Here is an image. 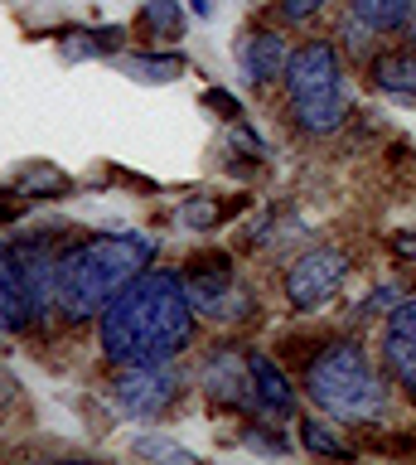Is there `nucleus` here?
<instances>
[{"label": "nucleus", "mask_w": 416, "mask_h": 465, "mask_svg": "<svg viewBox=\"0 0 416 465\" xmlns=\"http://www.w3.org/2000/svg\"><path fill=\"white\" fill-rule=\"evenodd\" d=\"M411 398H416V383H411Z\"/></svg>", "instance_id": "24"}, {"label": "nucleus", "mask_w": 416, "mask_h": 465, "mask_svg": "<svg viewBox=\"0 0 416 465\" xmlns=\"http://www.w3.org/2000/svg\"><path fill=\"white\" fill-rule=\"evenodd\" d=\"M300 436H305V446L314 450V456H349V446H343L320 417H305V421H300Z\"/></svg>", "instance_id": "17"}, {"label": "nucleus", "mask_w": 416, "mask_h": 465, "mask_svg": "<svg viewBox=\"0 0 416 465\" xmlns=\"http://www.w3.org/2000/svg\"><path fill=\"white\" fill-rule=\"evenodd\" d=\"M155 257V242L146 232H97L73 247H63L53 262V311L63 320H88L140 276Z\"/></svg>", "instance_id": "2"}, {"label": "nucleus", "mask_w": 416, "mask_h": 465, "mask_svg": "<svg viewBox=\"0 0 416 465\" xmlns=\"http://www.w3.org/2000/svg\"><path fill=\"white\" fill-rule=\"evenodd\" d=\"M411 20H416V15H411Z\"/></svg>", "instance_id": "25"}, {"label": "nucleus", "mask_w": 416, "mask_h": 465, "mask_svg": "<svg viewBox=\"0 0 416 465\" xmlns=\"http://www.w3.org/2000/svg\"><path fill=\"white\" fill-rule=\"evenodd\" d=\"M111 398L131 417H160L179 398V373L169 369V359L165 363H121L117 383H111Z\"/></svg>", "instance_id": "7"}, {"label": "nucleus", "mask_w": 416, "mask_h": 465, "mask_svg": "<svg viewBox=\"0 0 416 465\" xmlns=\"http://www.w3.org/2000/svg\"><path fill=\"white\" fill-rule=\"evenodd\" d=\"M247 369H252L256 402H262L266 412H291V407H295V388H291V378H285V373H281L266 354H247Z\"/></svg>", "instance_id": "11"}, {"label": "nucleus", "mask_w": 416, "mask_h": 465, "mask_svg": "<svg viewBox=\"0 0 416 465\" xmlns=\"http://www.w3.org/2000/svg\"><path fill=\"white\" fill-rule=\"evenodd\" d=\"M184 223H189V228H208V223H218V203H208V199L184 203Z\"/></svg>", "instance_id": "18"}, {"label": "nucleus", "mask_w": 416, "mask_h": 465, "mask_svg": "<svg viewBox=\"0 0 416 465\" xmlns=\"http://www.w3.org/2000/svg\"><path fill=\"white\" fill-rule=\"evenodd\" d=\"M121 68L131 73V78H140V83H175L179 73H184V58H175V54H155V58L131 54Z\"/></svg>", "instance_id": "14"}, {"label": "nucleus", "mask_w": 416, "mask_h": 465, "mask_svg": "<svg viewBox=\"0 0 416 465\" xmlns=\"http://www.w3.org/2000/svg\"><path fill=\"white\" fill-rule=\"evenodd\" d=\"M194 15H213V0H194Z\"/></svg>", "instance_id": "23"}, {"label": "nucleus", "mask_w": 416, "mask_h": 465, "mask_svg": "<svg viewBox=\"0 0 416 465\" xmlns=\"http://www.w3.org/2000/svg\"><path fill=\"white\" fill-rule=\"evenodd\" d=\"M305 392L329 417H343V421L378 417L382 407V378L368 363L363 344H329L324 354H314L305 369Z\"/></svg>", "instance_id": "4"}, {"label": "nucleus", "mask_w": 416, "mask_h": 465, "mask_svg": "<svg viewBox=\"0 0 416 465\" xmlns=\"http://www.w3.org/2000/svg\"><path fill=\"white\" fill-rule=\"evenodd\" d=\"M329 5V0H281V15L291 25H300V20H310V15H320Z\"/></svg>", "instance_id": "19"}, {"label": "nucleus", "mask_w": 416, "mask_h": 465, "mask_svg": "<svg viewBox=\"0 0 416 465\" xmlns=\"http://www.w3.org/2000/svg\"><path fill=\"white\" fill-rule=\"evenodd\" d=\"M204 107H218L223 116H242V107H237V97H227V93H218V87H213V93H204Z\"/></svg>", "instance_id": "20"}, {"label": "nucleus", "mask_w": 416, "mask_h": 465, "mask_svg": "<svg viewBox=\"0 0 416 465\" xmlns=\"http://www.w3.org/2000/svg\"><path fill=\"white\" fill-rule=\"evenodd\" d=\"M194 340V296L179 272H140L102 305L111 363H165Z\"/></svg>", "instance_id": "1"}, {"label": "nucleus", "mask_w": 416, "mask_h": 465, "mask_svg": "<svg viewBox=\"0 0 416 465\" xmlns=\"http://www.w3.org/2000/svg\"><path fill=\"white\" fill-rule=\"evenodd\" d=\"M372 83H378L382 93H401V97H416V49L378 54V58H372Z\"/></svg>", "instance_id": "12"}, {"label": "nucleus", "mask_w": 416, "mask_h": 465, "mask_svg": "<svg viewBox=\"0 0 416 465\" xmlns=\"http://www.w3.org/2000/svg\"><path fill=\"white\" fill-rule=\"evenodd\" d=\"M382 363L401 383H416V301H397L382 334Z\"/></svg>", "instance_id": "8"}, {"label": "nucleus", "mask_w": 416, "mask_h": 465, "mask_svg": "<svg viewBox=\"0 0 416 465\" xmlns=\"http://www.w3.org/2000/svg\"><path fill=\"white\" fill-rule=\"evenodd\" d=\"M237 64L247 68L252 83H271V78H281V73H285V64H291V49H285L281 35L262 29V35H247L237 44Z\"/></svg>", "instance_id": "9"}, {"label": "nucleus", "mask_w": 416, "mask_h": 465, "mask_svg": "<svg viewBox=\"0 0 416 465\" xmlns=\"http://www.w3.org/2000/svg\"><path fill=\"white\" fill-rule=\"evenodd\" d=\"M53 262L49 238L0 242V330H30L53 311Z\"/></svg>", "instance_id": "5"}, {"label": "nucleus", "mask_w": 416, "mask_h": 465, "mask_svg": "<svg viewBox=\"0 0 416 465\" xmlns=\"http://www.w3.org/2000/svg\"><path fill=\"white\" fill-rule=\"evenodd\" d=\"M349 5L368 29H401L416 15V0H349Z\"/></svg>", "instance_id": "13"}, {"label": "nucleus", "mask_w": 416, "mask_h": 465, "mask_svg": "<svg viewBox=\"0 0 416 465\" xmlns=\"http://www.w3.org/2000/svg\"><path fill=\"white\" fill-rule=\"evenodd\" d=\"M349 276V257L339 247H310L305 257L285 272V301L295 311H320V305L334 301V291Z\"/></svg>", "instance_id": "6"}, {"label": "nucleus", "mask_w": 416, "mask_h": 465, "mask_svg": "<svg viewBox=\"0 0 416 465\" xmlns=\"http://www.w3.org/2000/svg\"><path fill=\"white\" fill-rule=\"evenodd\" d=\"M20 194H34V199H59V194H68V174H59V170H49V165H34L30 174L20 180Z\"/></svg>", "instance_id": "16"}, {"label": "nucleus", "mask_w": 416, "mask_h": 465, "mask_svg": "<svg viewBox=\"0 0 416 465\" xmlns=\"http://www.w3.org/2000/svg\"><path fill=\"white\" fill-rule=\"evenodd\" d=\"M140 456H179V460H189V450H179V446H165V441H136Z\"/></svg>", "instance_id": "21"}, {"label": "nucleus", "mask_w": 416, "mask_h": 465, "mask_svg": "<svg viewBox=\"0 0 416 465\" xmlns=\"http://www.w3.org/2000/svg\"><path fill=\"white\" fill-rule=\"evenodd\" d=\"M184 286H189L194 305L204 311V305H208L213 296H223V291L233 286V262H227L223 252H204V257H194V262H189V272H184Z\"/></svg>", "instance_id": "10"}, {"label": "nucleus", "mask_w": 416, "mask_h": 465, "mask_svg": "<svg viewBox=\"0 0 416 465\" xmlns=\"http://www.w3.org/2000/svg\"><path fill=\"white\" fill-rule=\"evenodd\" d=\"M140 25H146L155 39H179L184 10L175 5V0H146V5H140Z\"/></svg>", "instance_id": "15"}, {"label": "nucleus", "mask_w": 416, "mask_h": 465, "mask_svg": "<svg viewBox=\"0 0 416 465\" xmlns=\"http://www.w3.org/2000/svg\"><path fill=\"white\" fill-rule=\"evenodd\" d=\"M285 97H291V116L305 136H324V131H334L343 122L349 93H343V64H339L334 44L314 39L291 54V64H285Z\"/></svg>", "instance_id": "3"}, {"label": "nucleus", "mask_w": 416, "mask_h": 465, "mask_svg": "<svg viewBox=\"0 0 416 465\" xmlns=\"http://www.w3.org/2000/svg\"><path fill=\"white\" fill-rule=\"evenodd\" d=\"M392 252H397V257H416V238H401V232H397V238H392Z\"/></svg>", "instance_id": "22"}]
</instances>
